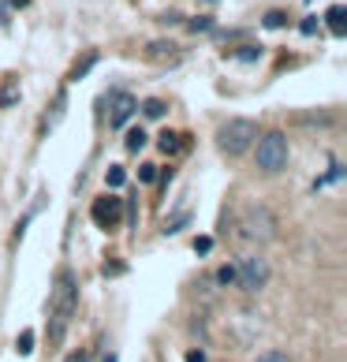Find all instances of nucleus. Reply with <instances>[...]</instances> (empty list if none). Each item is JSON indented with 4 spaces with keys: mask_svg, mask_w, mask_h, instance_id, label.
Segmentation results:
<instances>
[{
    "mask_svg": "<svg viewBox=\"0 0 347 362\" xmlns=\"http://www.w3.org/2000/svg\"><path fill=\"white\" fill-rule=\"evenodd\" d=\"M254 165L258 172H265V176H280V172L288 168V160H291V146H288V135L284 131H276L269 127L261 139H254Z\"/></svg>",
    "mask_w": 347,
    "mask_h": 362,
    "instance_id": "f257e3e1",
    "label": "nucleus"
},
{
    "mask_svg": "<svg viewBox=\"0 0 347 362\" xmlns=\"http://www.w3.org/2000/svg\"><path fill=\"white\" fill-rule=\"evenodd\" d=\"M258 139V124L254 119H228L220 131H217V150L224 157H243Z\"/></svg>",
    "mask_w": 347,
    "mask_h": 362,
    "instance_id": "f03ea898",
    "label": "nucleus"
},
{
    "mask_svg": "<svg viewBox=\"0 0 347 362\" xmlns=\"http://www.w3.org/2000/svg\"><path fill=\"white\" fill-rule=\"evenodd\" d=\"M239 239L243 243H273L276 239V221L269 209H247L243 217H239Z\"/></svg>",
    "mask_w": 347,
    "mask_h": 362,
    "instance_id": "7ed1b4c3",
    "label": "nucleus"
},
{
    "mask_svg": "<svg viewBox=\"0 0 347 362\" xmlns=\"http://www.w3.org/2000/svg\"><path fill=\"white\" fill-rule=\"evenodd\" d=\"M235 284L243 291H261L269 284V262L265 258H243L235 265Z\"/></svg>",
    "mask_w": 347,
    "mask_h": 362,
    "instance_id": "20e7f679",
    "label": "nucleus"
},
{
    "mask_svg": "<svg viewBox=\"0 0 347 362\" xmlns=\"http://www.w3.org/2000/svg\"><path fill=\"white\" fill-rule=\"evenodd\" d=\"M75 306H78V288H75L71 273H60L57 288H52V314H57V321H68L75 314Z\"/></svg>",
    "mask_w": 347,
    "mask_h": 362,
    "instance_id": "39448f33",
    "label": "nucleus"
},
{
    "mask_svg": "<svg viewBox=\"0 0 347 362\" xmlns=\"http://www.w3.org/2000/svg\"><path fill=\"white\" fill-rule=\"evenodd\" d=\"M93 224L98 228H105V232H116L119 228V221H124V202L119 198H112V194H101L98 202H93Z\"/></svg>",
    "mask_w": 347,
    "mask_h": 362,
    "instance_id": "423d86ee",
    "label": "nucleus"
},
{
    "mask_svg": "<svg viewBox=\"0 0 347 362\" xmlns=\"http://www.w3.org/2000/svg\"><path fill=\"white\" fill-rule=\"evenodd\" d=\"M135 112H139V98H131V93H124V90L109 98V127H116V131L127 127V119Z\"/></svg>",
    "mask_w": 347,
    "mask_h": 362,
    "instance_id": "0eeeda50",
    "label": "nucleus"
},
{
    "mask_svg": "<svg viewBox=\"0 0 347 362\" xmlns=\"http://www.w3.org/2000/svg\"><path fill=\"white\" fill-rule=\"evenodd\" d=\"M325 23H329L332 37H343V34H347V8H343V4H332L329 16H325Z\"/></svg>",
    "mask_w": 347,
    "mask_h": 362,
    "instance_id": "6e6552de",
    "label": "nucleus"
},
{
    "mask_svg": "<svg viewBox=\"0 0 347 362\" xmlns=\"http://www.w3.org/2000/svg\"><path fill=\"white\" fill-rule=\"evenodd\" d=\"M146 57L150 60H172V57H180V49L172 42H150L146 45Z\"/></svg>",
    "mask_w": 347,
    "mask_h": 362,
    "instance_id": "1a4fd4ad",
    "label": "nucleus"
},
{
    "mask_svg": "<svg viewBox=\"0 0 347 362\" xmlns=\"http://www.w3.org/2000/svg\"><path fill=\"white\" fill-rule=\"evenodd\" d=\"M146 142H150V135H146L142 127H135V131H131V135H127V150H131V153H139Z\"/></svg>",
    "mask_w": 347,
    "mask_h": 362,
    "instance_id": "9d476101",
    "label": "nucleus"
},
{
    "mask_svg": "<svg viewBox=\"0 0 347 362\" xmlns=\"http://www.w3.org/2000/svg\"><path fill=\"white\" fill-rule=\"evenodd\" d=\"M93 60H98V52H86L83 60H75V71H71V78H83V75L90 71V64H93Z\"/></svg>",
    "mask_w": 347,
    "mask_h": 362,
    "instance_id": "9b49d317",
    "label": "nucleus"
},
{
    "mask_svg": "<svg viewBox=\"0 0 347 362\" xmlns=\"http://www.w3.org/2000/svg\"><path fill=\"white\" fill-rule=\"evenodd\" d=\"M142 112L150 119H161L165 116V101H142Z\"/></svg>",
    "mask_w": 347,
    "mask_h": 362,
    "instance_id": "f8f14e48",
    "label": "nucleus"
},
{
    "mask_svg": "<svg viewBox=\"0 0 347 362\" xmlns=\"http://www.w3.org/2000/svg\"><path fill=\"white\" fill-rule=\"evenodd\" d=\"M161 150H165V153H176V150H180V139L172 135V131H165V135H161Z\"/></svg>",
    "mask_w": 347,
    "mask_h": 362,
    "instance_id": "ddd939ff",
    "label": "nucleus"
},
{
    "mask_svg": "<svg viewBox=\"0 0 347 362\" xmlns=\"http://www.w3.org/2000/svg\"><path fill=\"white\" fill-rule=\"evenodd\" d=\"M217 280H220V284H235V265H220Z\"/></svg>",
    "mask_w": 347,
    "mask_h": 362,
    "instance_id": "4468645a",
    "label": "nucleus"
},
{
    "mask_svg": "<svg viewBox=\"0 0 347 362\" xmlns=\"http://www.w3.org/2000/svg\"><path fill=\"white\" fill-rule=\"evenodd\" d=\"M16 347H19V355H30V351H34V337H30V332H23Z\"/></svg>",
    "mask_w": 347,
    "mask_h": 362,
    "instance_id": "2eb2a0df",
    "label": "nucleus"
},
{
    "mask_svg": "<svg viewBox=\"0 0 347 362\" xmlns=\"http://www.w3.org/2000/svg\"><path fill=\"white\" fill-rule=\"evenodd\" d=\"M254 362H291V358H288L284 351H265V355H258Z\"/></svg>",
    "mask_w": 347,
    "mask_h": 362,
    "instance_id": "dca6fc26",
    "label": "nucleus"
},
{
    "mask_svg": "<svg viewBox=\"0 0 347 362\" xmlns=\"http://www.w3.org/2000/svg\"><path fill=\"white\" fill-rule=\"evenodd\" d=\"M284 23H288L284 11H269V16H265V26H284Z\"/></svg>",
    "mask_w": 347,
    "mask_h": 362,
    "instance_id": "f3484780",
    "label": "nucleus"
},
{
    "mask_svg": "<svg viewBox=\"0 0 347 362\" xmlns=\"http://www.w3.org/2000/svg\"><path fill=\"white\" fill-rule=\"evenodd\" d=\"M109 183H112V187L124 183V168H119V165H112V168H109Z\"/></svg>",
    "mask_w": 347,
    "mask_h": 362,
    "instance_id": "a211bd4d",
    "label": "nucleus"
},
{
    "mask_svg": "<svg viewBox=\"0 0 347 362\" xmlns=\"http://www.w3.org/2000/svg\"><path fill=\"white\" fill-rule=\"evenodd\" d=\"M16 98H19V93H16V83H8V90H4V98H0V105H16Z\"/></svg>",
    "mask_w": 347,
    "mask_h": 362,
    "instance_id": "6ab92c4d",
    "label": "nucleus"
},
{
    "mask_svg": "<svg viewBox=\"0 0 347 362\" xmlns=\"http://www.w3.org/2000/svg\"><path fill=\"white\" fill-rule=\"evenodd\" d=\"M194 250H198V254H209V250H213V239H209V235H202V239L194 243Z\"/></svg>",
    "mask_w": 347,
    "mask_h": 362,
    "instance_id": "aec40b11",
    "label": "nucleus"
},
{
    "mask_svg": "<svg viewBox=\"0 0 347 362\" xmlns=\"http://www.w3.org/2000/svg\"><path fill=\"white\" fill-rule=\"evenodd\" d=\"M139 176H142L146 183H153V180H157V168H153V165H142V172H139Z\"/></svg>",
    "mask_w": 347,
    "mask_h": 362,
    "instance_id": "412c9836",
    "label": "nucleus"
},
{
    "mask_svg": "<svg viewBox=\"0 0 347 362\" xmlns=\"http://www.w3.org/2000/svg\"><path fill=\"white\" fill-rule=\"evenodd\" d=\"M187 224V213H180V217L176 221H172V224H165V232H180V228Z\"/></svg>",
    "mask_w": 347,
    "mask_h": 362,
    "instance_id": "4be33fe9",
    "label": "nucleus"
},
{
    "mask_svg": "<svg viewBox=\"0 0 347 362\" xmlns=\"http://www.w3.org/2000/svg\"><path fill=\"white\" fill-rule=\"evenodd\" d=\"M317 30V19H302V34H314Z\"/></svg>",
    "mask_w": 347,
    "mask_h": 362,
    "instance_id": "5701e85b",
    "label": "nucleus"
},
{
    "mask_svg": "<svg viewBox=\"0 0 347 362\" xmlns=\"http://www.w3.org/2000/svg\"><path fill=\"white\" fill-rule=\"evenodd\" d=\"M187 362H206V351H187Z\"/></svg>",
    "mask_w": 347,
    "mask_h": 362,
    "instance_id": "b1692460",
    "label": "nucleus"
},
{
    "mask_svg": "<svg viewBox=\"0 0 347 362\" xmlns=\"http://www.w3.org/2000/svg\"><path fill=\"white\" fill-rule=\"evenodd\" d=\"M16 4H26V0H16Z\"/></svg>",
    "mask_w": 347,
    "mask_h": 362,
    "instance_id": "393cba45",
    "label": "nucleus"
}]
</instances>
